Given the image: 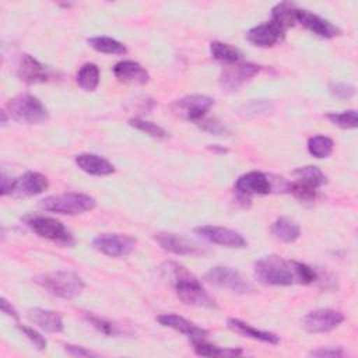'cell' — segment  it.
<instances>
[{
	"instance_id": "f35d334b",
	"label": "cell",
	"mask_w": 358,
	"mask_h": 358,
	"mask_svg": "<svg viewBox=\"0 0 358 358\" xmlns=\"http://www.w3.org/2000/svg\"><path fill=\"white\" fill-rule=\"evenodd\" d=\"M66 351H67L70 355H74V357H92V355H95L94 352H91V351L87 350L85 347L73 345V344H66Z\"/></svg>"
},
{
	"instance_id": "ffe728a7",
	"label": "cell",
	"mask_w": 358,
	"mask_h": 358,
	"mask_svg": "<svg viewBox=\"0 0 358 358\" xmlns=\"http://www.w3.org/2000/svg\"><path fill=\"white\" fill-rule=\"evenodd\" d=\"M49 183L45 175L34 171H28L20 178L15 179V186H14V193L20 196H36L43 193L48 189Z\"/></svg>"
},
{
	"instance_id": "8d00e7d4",
	"label": "cell",
	"mask_w": 358,
	"mask_h": 358,
	"mask_svg": "<svg viewBox=\"0 0 358 358\" xmlns=\"http://www.w3.org/2000/svg\"><path fill=\"white\" fill-rule=\"evenodd\" d=\"M330 92L340 99H348L355 94V87L345 83H336L330 85Z\"/></svg>"
},
{
	"instance_id": "44dd1931",
	"label": "cell",
	"mask_w": 358,
	"mask_h": 358,
	"mask_svg": "<svg viewBox=\"0 0 358 358\" xmlns=\"http://www.w3.org/2000/svg\"><path fill=\"white\" fill-rule=\"evenodd\" d=\"M74 161L83 172L94 176H108L115 172L113 164L96 154H78Z\"/></svg>"
},
{
	"instance_id": "8fae6325",
	"label": "cell",
	"mask_w": 358,
	"mask_h": 358,
	"mask_svg": "<svg viewBox=\"0 0 358 358\" xmlns=\"http://www.w3.org/2000/svg\"><path fill=\"white\" fill-rule=\"evenodd\" d=\"M194 232L204 241L215 245H221L231 249H245L248 246L246 239L236 231L217 227V225H200L194 228Z\"/></svg>"
},
{
	"instance_id": "ac0fdd59",
	"label": "cell",
	"mask_w": 358,
	"mask_h": 358,
	"mask_svg": "<svg viewBox=\"0 0 358 358\" xmlns=\"http://www.w3.org/2000/svg\"><path fill=\"white\" fill-rule=\"evenodd\" d=\"M282 35L284 32L271 21L259 24L246 32L248 41L257 48H271L282 38Z\"/></svg>"
},
{
	"instance_id": "8992f818",
	"label": "cell",
	"mask_w": 358,
	"mask_h": 358,
	"mask_svg": "<svg viewBox=\"0 0 358 358\" xmlns=\"http://www.w3.org/2000/svg\"><path fill=\"white\" fill-rule=\"evenodd\" d=\"M25 224L41 238L49 239L60 246L71 248L74 238L66 227L56 218L48 215H28L24 218Z\"/></svg>"
},
{
	"instance_id": "3957f363",
	"label": "cell",
	"mask_w": 358,
	"mask_h": 358,
	"mask_svg": "<svg viewBox=\"0 0 358 358\" xmlns=\"http://www.w3.org/2000/svg\"><path fill=\"white\" fill-rule=\"evenodd\" d=\"M35 282L53 296L73 299L84 289L83 278L69 270H56L35 277Z\"/></svg>"
},
{
	"instance_id": "83f0119b",
	"label": "cell",
	"mask_w": 358,
	"mask_h": 358,
	"mask_svg": "<svg viewBox=\"0 0 358 358\" xmlns=\"http://www.w3.org/2000/svg\"><path fill=\"white\" fill-rule=\"evenodd\" d=\"M210 53L215 60L222 62L225 64L236 63L243 56L238 48L229 45V43H225V42H220V41H214L210 43Z\"/></svg>"
},
{
	"instance_id": "836d02e7",
	"label": "cell",
	"mask_w": 358,
	"mask_h": 358,
	"mask_svg": "<svg viewBox=\"0 0 358 358\" xmlns=\"http://www.w3.org/2000/svg\"><path fill=\"white\" fill-rule=\"evenodd\" d=\"M87 319L98 331H101L105 336H119L120 334V330L117 329V326L109 320H105L95 315H87Z\"/></svg>"
},
{
	"instance_id": "52a82bcc",
	"label": "cell",
	"mask_w": 358,
	"mask_h": 358,
	"mask_svg": "<svg viewBox=\"0 0 358 358\" xmlns=\"http://www.w3.org/2000/svg\"><path fill=\"white\" fill-rule=\"evenodd\" d=\"M204 278L210 284L224 289H229L235 294H250L256 291L255 285L248 278H245L236 268L228 266L211 267L206 273Z\"/></svg>"
},
{
	"instance_id": "4dcf8cb0",
	"label": "cell",
	"mask_w": 358,
	"mask_h": 358,
	"mask_svg": "<svg viewBox=\"0 0 358 358\" xmlns=\"http://www.w3.org/2000/svg\"><path fill=\"white\" fill-rule=\"evenodd\" d=\"M333 148H334V141L327 136L316 134L308 138V151L312 157L317 159L330 157L333 152Z\"/></svg>"
},
{
	"instance_id": "7402d4cb",
	"label": "cell",
	"mask_w": 358,
	"mask_h": 358,
	"mask_svg": "<svg viewBox=\"0 0 358 358\" xmlns=\"http://www.w3.org/2000/svg\"><path fill=\"white\" fill-rule=\"evenodd\" d=\"M227 326L234 333L241 334V336L248 337V338H252V340H257V341L273 344V345L280 343V337L275 333L256 329V327L250 326L249 323H246V322H243L241 319H236V317H229L227 320Z\"/></svg>"
},
{
	"instance_id": "6da1fadb",
	"label": "cell",
	"mask_w": 358,
	"mask_h": 358,
	"mask_svg": "<svg viewBox=\"0 0 358 358\" xmlns=\"http://www.w3.org/2000/svg\"><path fill=\"white\" fill-rule=\"evenodd\" d=\"M255 277L266 285L312 284L316 281V271L301 262L287 260L277 255L264 256L255 262Z\"/></svg>"
},
{
	"instance_id": "9a60e30c",
	"label": "cell",
	"mask_w": 358,
	"mask_h": 358,
	"mask_svg": "<svg viewBox=\"0 0 358 358\" xmlns=\"http://www.w3.org/2000/svg\"><path fill=\"white\" fill-rule=\"evenodd\" d=\"M154 239L157 241V243L166 252L175 253V255H200L203 250L193 243L192 241L172 234V232H158L155 234Z\"/></svg>"
},
{
	"instance_id": "30bf717a",
	"label": "cell",
	"mask_w": 358,
	"mask_h": 358,
	"mask_svg": "<svg viewBox=\"0 0 358 358\" xmlns=\"http://www.w3.org/2000/svg\"><path fill=\"white\" fill-rule=\"evenodd\" d=\"M344 322V315L340 310L322 308L308 312L302 317V327L309 333H327L338 327Z\"/></svg>"
},
{
	"instance_id": "7c38bea8",
	"label": "cell",
	"mask_w": 358,
	"mask_h": 358,
	"mask_svg": "<svg viewBox=\"0 0 358 358\" xmlns=\"http://www.w3.org/2000/svg\"><path fill=\"white\" fill-rule=\"evenodd\" d=\"M260 66L250 63V62H236L232 64H228L221 73L220 83L224 88L229 91H236L239 87H242L245 83L252 80L259 71Z\"/></svg>"
},
{
	"instance_id": "5b68a950",
	"label": "cell",
	"mask_w": 358,
	"mask_h": 358,
	"mask_svg": "<svg viewBox=\"0 0 358 358\" xmlns=\"http://www.w3.org/2000/svg\"><path fill=\"white\" fill-rule=\"evenodd\" d=\"M11 119L24 124H38L48 119V110L43 103L31 94H18L11 98L7 105Z\"/></svg>"
},
{
	"instance_id": "4316f807",
	"label": "cell",
	"mask_w": 358,
	"mask_h": 358,
	"mask_svg": "<svg viewBox=\"0 0 358 358\" xmlns=\"http://www.w3.org/2000/svg\"><path fill=\"white\" fill-rule=\"evenodd\" d=\"M193 343V350L197 355L200 357H220V358H231V357H239L242 355L241 348H234V347H218L210 343H206L203 338L199 340H192Z\"/></svg>"
},
{
	"instance_id": "d6986e66",
	"label": "cell",
	"mask_w": 358,
	"mask_h": 358,
	"mask_svg": "<svg viewBox=\"0 0 358 358\" xmlns=\"http://www.w3.org/2000/svg\"><path fill=\"white\" fill-rule=\"evenodd\" d=\"M115 77L126 84H147L150 80L148 71L134 60H122L113 66Z\"/></svg>"
},
{
	"instance_id": "f1b7e54d",
	"label": "cell",
	"mask_w": 358,
	"mask_h": 358,
	"mask_svg": "<svg viewBox=\"0 0 358 358\" xmlns=\"http://www.w3.org/2000/svg\"><path fill=\"white\" fill-rule=\"evenodd\" d=\"M87 42L94 50H96L99 53H106V55H126L127 53V48L122 42H119L110 36H92V38H88Z\"/></svg>"
},
{
	"instance_id": "cb8c5ba5",
	"label": "cell",
	"mask_w": 358,
	"mask_h": 358,
	"mask_svg": "<svg viewBox=\"0 0 358 358\" xmlns=\"http://www.w3.org/2000/svg\"><path fill=\"white\" fill-rule=\"evenodd\" d=\"M294 175L296 178V180H294L296 185L310 190H317L326 183L324 173L315 165L299 166L294 171Z\"/></svg>"
},
{
	"instance_id": "74e56055",
	"label": "cell",
	"mask_w": 358,
	"mask_h": 358,
	"mask_svg": "<svg viewBox=\"0 0 358 358\" xmlns=\"http://www.w3.org/2000/svg\"><path fill=\"white\" fill-rule=\"evenodd\" d=\"M199 124L203 130L213 133V134H224L227 131V127L217 119H206L204 117Z\"/></svg>"
},
{
	"instance_id": "603a6c76",
	"label": "cell",
	"mask_w": 358,
	"mask_h": 358,
	"mask_svg": "<svg viewBox=\"0 0 358 358\" xmlns=\"http://www.w3.org/2000/svg\"><path fill=\"white\" fill-rule=\"evenodd\" d=\"M28 319L34 324L49 333H62L64 330L62 316L50 309L32 308L28 310Z\"/></svg>"
},
{
	"instance_id": "484cf974",
	"label": "cell",
	"mask_w": 358,
	"mask_h": 358,
	"mask_svg": "<svg viewBox=\"0 0 358 358\" xmlns=\"http://www.w3.org/2000/svg\"><path fill=\"white\" fill-rule=\"evenodd\" d=\"M270 231L277 239H280L282 242H288V243L296 241L301 235V227L298 225L296 221H294L289 217L277 218L273 222Z\"/></svg>"
},
{
	"instance_id": "ab89813d",
	"label": "cell",
	"mask_w": 358,
	"mask_h": 358,
	"mask_svg": "<svg viewBox=\"0 0 358 358\" xmlns=\"http://www.w3.org/2000/svg\"><path fill=\"white\" fill-rule=\"evenodd\" d=\"M14 186H15V179L8 178L6 173H3L1 175V190H0L1 196L14 193Z\"/></svg>"
},
{
	"instance_id": "d4e9b609",
	"label": "cell",
	"mask_w": 358,
	"mask_h": 358,
	"mask_svg": "<svg viewBox=\"0 0 358 358\" xmlns=\"http://www.w3.org/2000/svg\"><path fill=\"white\" fill-rule=\"evenodd\" d=\"M296 11L298 8L295 7L294 3H289V1L277 3L271 10V22L277 25L282 32H285V29L296 24Z\"/></svg>"
},
{
	"instance_id": "ba28073f",
	"label": "cell",
	"mask_w": 358,
	"mask_h": 358,
	"mask_svg": "<svg viewBox=\"0 0 358 358\" xmlns=\"http://www.w3.org/2000/svg\"><path fill=\"white\" fill-rule=\"evenodd\" d=\"M213 105H214V99L211 96L193 94L175 101L171 109L180 119L199 124L206 117L207 112L211 109Z\"/></svg>"
},
{
	"instance_id": "d590c367",
	"label": "cell",
	"mask_w": 358,
	"mask_h": 358,
	"mask_svg": "<svg viewBox=\"0 0 358 358\" xmlns=\"http://www.w3.org/2000/svg\"><path fill=\"white\" fill-rule=\"evenodd\" d=\"M309 355L312 357H319V358H338V357H344L345 351L343 347H320L316 348L313 351L309 352Z\"/></svg>"
},
{
	"instance_id": "7a4b0ae2",
	"label": "cell",
	"mask_w": 358,
	"mask_h": 358,
	"mask_svg": "<svg viewBox=\"0 0 358 358\" xmlns=\"http://www.w3.org/2000/svg\"><path fill=\"white\" fill-rule=\"evenodd\" d=\"M162 270L169 282L173 285L178 298L183 303L196 308L217 309L214 298L201 287L199 280L186 271L182 266L169 262Z\"/></svg>"
},
{
	"instance_id": "d6a6232c",
	"label": "cell",
	"mask_w": 358,
	"mask_h": 358,
	"mask_svg": "<svg viewBox=\"0 0 358 358\" xmlns=\"http://www.w3.org/2000/svg\"><path fill=\"white\" fill-rule=\"evenodd\" d=\"M129 124L131 127H134L136 130H140L154 138H165L168 136L166 130L162 129L161 126H158L157 123H152V122H148V120H144V119H140V117H134V119H130L129 120Z\"/></svg>"
},
{
	"instance_id": "60d3db41",
	"label": "cell",
	"mask_w": 358,
	"mask_h": 358,
	"mask_svg": "<svg viewBox=\"0 0 358 358\" xmlns=\"http://www.w3.org/2000/svg\"><path fill=\"white\" fill-rule=\"evenodd\" d=\"M1 310H3V313H6L7 316H11V317H14V319H18L17 310L11 306V303H10L6 298H1Z\"/></svg>"
},
{
	"instance_id": "2e32d148",
	"label": "cell",
	"mask_w": 358,
	"mask_h": 358,
	"mask_svg": "<svg viewBox=\"0 0 358 358\" xmlns=\"http://www.w3.org/2000/svg\"><path fill=\"white\" fill-rule=\"evenodd\" d=\"M17 76L21 81L27 84H39L45 83L49 78L48 70L42 63H39L31 55H21L17 64Z\"/></svg>"
},
{
	"instance_id": "5bb4252c",
	"label": "cell",
	"mask_w": 358,
	"mask_h": 358,
	"mask_svg": "<svg viewBox=\"0 0 358 358\" xmlns=\"http://www.w3.org/2000/svg\"><path fill=\"white\" fill-rule=\"evenodd\" d=\"M296 22H299L306 29H309L312 34H315L320 38L330 39V38L338 36L341 34V29L338 27H336L329 20H324L320 15H317V14L309 11V10L298 8Z\"/></svg>"
},
{
	"instance_id": "277c9868",
	"label": "cell",
	"mask_w": 358,
	"mask_h": 358,
	"mask_svg": "<svg viewBox=\"0 0 358 358\" xmlns=\"http://www.w3.org/2000/svg\"><path fill=\"white\" fill-rule=\"evenodd\" d=\"M95 199L91 197L90 194L74 192L48 196L39 201V207L42 210L63 215H77L91 211L95 207Z\"/></svg>"
},
{
	"instance_id": "f546056e",
	"label": "cell",
	"mask_w": 358,
	"mask_h": 358,
	"mask_svg": "<svg viewBox=\"0 0 358 358\" xmlns=\"http://www.w3.org/2000/svg\"><path fill=\"white\" fill-rule=\"evenodd\" d=\"M77 84L84 91H94L99 84V69L94 63H85L80 67L76 76Z\"/></svg>"
},
{
	"instance_id": "e0dca14e",
	"label": "cell",
	"mask_w": 358,
	"mask_h": 358,
	"mask_svg": "<svg viewBox=\"0 0 358 358\" xmlns=\"http://www.w3.org/2000/svg\"><path fill=\"white\" fill-rule=\"evenodd\" d=\"M158 323L165 326V327H169V329H173L185 336H187L190 340H199V338H204L208 331L206 329H201L199 327L197 324H194L193 322L185 319L183 316H179V315H175V313H165V315H159L157 317Z\"/></svg>"
},
{
	"instance_id": "4fadbf2b",
	"label": "cell",
	"mask_w": 358,
	"mask_h": 358,
	"mask_svg": "<svg viewBox=\"0 0 358 358\" xmlns=\"http://www.w3.org/2000/svg\"><path fill=\"white\" fill-rule=\"evenodd\" d=\"M235 190L242 197L253 194H268L273 190L271 179L259 171H252L241 175L235 182Z\"/></svg>"
},
{
	"instance_id": "e575fe53",
	"label": "cell",
	"mask_w": 358,
	"mask_h": 358,
	"mask_svg": "<svg viewBox=\"0 0 358 358\" xmlns=\"http://www.w3.org/2000/svg\"><path fill=\"white\" fill-rule=\"evenodd\" d=\"M17 327L20 329L21 333H24V336H25L38 350H41V351L46 350L48 341H46V338H45L41 333H38L35 329H32V327H29V326H24V324H17Z\"/></svg>"
},
{
	"instance_id": "9c48e42d",
	"label": "cell",
	"mask_w": 358,
	"mask_h": 358,
	"mask_svg": "<svg viewBox=\"0 0 358 358\" xmlns=\"http://www.w3.org/2000/svg\"><path fill=\"white\" fill-rule=\"evenodd\" d=\"M92 246L110 257H124L136 248V239L126 234H101L94 238Z\"/></svg>"
},
{
	"instance_id": "1f68e13d",
	"label": "cell",
	"mask_w": 358,
	"mask_h": 358,
	"mask_svg": "<svg viewBox=\"0 0 358 358\" xmlns=\"http://www.w3.org/2000/svg\"><path fill=\"white\" fill-rule=\"evenodd\" d=\"M326 117L336 126L341 129H355L358 124V116L355 109H348L343 112H330Z\"/></svg>"
}]
</instances>
